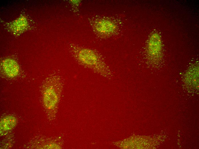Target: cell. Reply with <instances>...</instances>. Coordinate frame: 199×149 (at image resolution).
<instances>
[{
    "instance_id": "obj_4",
    "label": "cell",
    "mask_w": 199,
    "mask_h": 149,
    "mask_svg": "<svg viewBox=\"0 0 199 149\" xmlns=\"http://www.w3.org/2000/svg\"><path fill=\"white\" fill-rule=\"evenodd\" d=\"M96 30L98 32L103 34L112 32L115 29V25L110 21L104 19L96 21L94 24Z\"/></svg>"
},
{
    "instance_id": "obj_6",
    "label": "cell",
    "mask_w": 199,
    "mask_h": 149,
    "mask_svg": "<svg viewBox=\"0 0 199 149\" xmlns=\"http://www.w3.org/2000/svg\"><path fill=\"white\" fill-rule=\"evenodd\" d=\"M27 23L25 18L20 17L11 24L12 29L13 31L17 33L22 31L27 27Z\"/></svg>"
},
{
    "instance_id": "obj_2",
    "label": "cell",
    "mask_w": 199,
    "mask_h": 149,
    "mask_svg": "<svg viewBox=\"0 0 199 149\" xmlns=\"http://www.w3.org/2000/svg\"><path fill=\"white\" fill-rule=\"evenodd\" d=\"M70 50L75 59L82 66L93 69L103 75L106 74L103 63L93 50L73 44L70 45Z\"/></svg>"
},
{
    "instance_id": "obj_1",
    "label": "cell",
    "mask_w": 199,
    "mask_h": 149,
    "mask_svg": "<svg viewBox=\"0 0 199 149\" xmlns=\"http://www.w3.org/2000/svg\"><path fill=\"white\" fill-rule=\"evenodd\" d=\"M62 89L60 77L52 76L47 78L42 90L44 106L48 113L53 117L56 113Z\"/></svg>"
},
{
    "instance_id": "obj_3",
    "label": "cell",
    "mask_w": 199,
    "mask_h": 149,
    "mask_svg": "<svg viewBox=\"0 0 199 149\" xmlns=\"http://www.w3.org/2000/svg\"><path fill=\"white\" fill-rule=\"evenodd\" d=\"M1 68L4 74L9 78L17 76L19 72V67L17 63L10 58L6 59L2 61Z\"/></svg>"
},
{
    "instance_id": "obj_5",
    "label": "cell",
    "mask_w": 199,
    "mask_h": 149,
    "mask_svg": "<svg viewBox=\"0 0 199 149\" xmlns=\"http://www.w3.org/2000/svg\"><path fill=\"white\" fill-rule=\"evenodd\" d=\"M16 118L12 115L6 116L1 118L0 121V134H5L12 130L17 123Z\"/></svg>"
}]
</instances>
